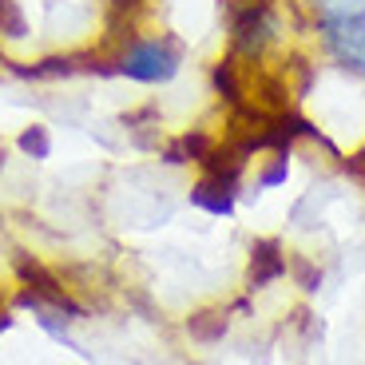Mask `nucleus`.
Returning a JSON list of instances; mask_svg holds the SVG:
<instances>
[{"label": "nucleus", "instance_id": "f257e3e1", "mask_svg": "<svg viewBox=\"0 0 365 365\" xmlns=\"http://www.w3.org/2000/svg\"><path fill=\"white\" fill-rule=\"evenodd\" d=\"M108 68L115 80L135 88H171L187 68V48L171 32H135L128 28L108 52Z\"/></svg>", "mask_w": 365, "mask_h": 365}, {"label": "nucleus", "instance_id": "f03ea898", "mask_svg": "<svg viewBox=\"0 0 365 365\" xmlns=\"http://www.w3.org/2000/svg\"><path fill=\"white\" fill-rule=\"evenodd\" d=\"M318 44L329 64L365 80V4L361 0H326L318 9Z\"/></svg>", "mask_w": 365, "mask_h": 365}, {"label": "nucleus", "instance_id": "7ed1b4c3", "mask_svg": "<svg viewBox=\"0 0 365 365\" xmlns=\"http://www.w3.org/2000/svg\"><path fill=\"white\" fill-rule=\"evenodd\" d=\"M282 36V16L274 9V0H230L227 40L230 56L242 64H258Z\"/></svg>", "mask_w": 365, "mask_h": 365}, {"label": "nucleus", "instance_id": "20e7f679", "mask_svg": "<svg viewBox=\"0 0 365 365\" xmlns=\"http://www.w3.org/2000/svg\"><path fill=\"white\" fill-rule=\"evenodd\" d=\"M238 199H242V182L227 179V175H207V171H199V179L187 191V202L202 215H210V219H230Z\"/></svg>", "mask_w": 365, "mask_h": 365}, {"label": "nucleus", "instance_id": "39448f33", "mask_svg": "<svg viewBox=\"0 0 365 365\" xmlns=\"http://www.w3.org/2000/svg\"><path fill=\"white\" fill-rule=\"evenodd\" d=\"M286 266H290V250L282 247V238H255L250 242V262H247V290L255 294L282 282Z\"/></svg>", "mask_w": 365, "mask_h": 365}, {"label": "nucleus", "instance_id": "423d86ee", "mask_svg": "<svg viewBox=\"0 0 365 365\" xmlns=\"http://www.w3.org/2000/svg\"><path fill=\"white\" fill-rule=\"evenodd\" d=\"M215 143H219V135H210V131H202V128L179 131V135H171L163 147H159V163H167V167H199L202 159L210 155Z\"/></svg>", "mask_w": 365, "mask_h": 365}, {"label": "nucleus", "instance_id": "0eeeda50", "mask_svg": "<svg viewBox=\"0 0 365 365\" xmlns=\"http://www.w3.org/2000/svg\"><path fill=\"white\" fill-rule=\"evenodd\" d=\"M210 91L219 96L222 103H227L230 111L242 108L247 103V83H242V60H235V56H222V60H215L210 64Z\"/></svg>", "mask_w": 365, "mask_h": 365}, {"label": "nucleus", "instance_id": "6e6552de", "mask_svg": "<svg viewBox=\"0 0 365 365\" xmlns=\"http://www.w3.org/2000/svg\"><path fill=\"white\" fill-rule=\"evenodd\" d=\"M227 329H230V310L227 306H207V310H195L191 318H187V334H191V341H199V346L222 341Z\"/></svg>", "mask_w": 365, "mask_h": 365}, {"label": "nucleus", "instance_id": "1a4fd4ad", "mask_svg": "<svg viewBox=\"0 0 365 365\" xmlns=\"http://www.w3.org/2000/svg\"><path fill=\"white\" fill-rule=\"evenodd\" d=\"M290 167H294V151H266V159H258V171H255V195L286 187Z\"/></svg>", "mask_w": 365, "mask_h": 365}, {"label": "nucleus", "instance_id": "9d476101", "mask_svg": "<svg viewBox=\"0 0 365 365\" xmlns=\"http://www.w3.org/2000/svg\"><path fill=\"white\" fill-rule=\"evenodd\" d=\"M52 147H56V139H52V128L48 123H24V128L16 131V151L24 159H32V163H44V159H52Z\"/></svg>", "mask_w": 365, "mask_h": 365}, {"label": "nucleus", "instance_id": "9b49d317", "mask_svg": "<svg viewBox=\"0 0 365 365\" xmlns=\"http://www.w3.org/2000/svg\"><path fill=\"white\" fill-rule=\"evenodd\" d=\"M286 274H294V282H298L306 294L322 290V270H318V262H310V258L290 255V266H286Z\"/></svg>", "mask_w": 365, "mask_h": 365}, {"label": "nucleus", "instance_id": "f8f14e48", "mask_svg": "<svg viewBox=\"0 0 365 365\" xmlns=\"http://www.w3.org/2000/svg\"><path fill=\"white\" fill-rule=\"evenodd\" d=\"M151 4H159V0H108L111 16H119L123 24H131V20H135L143 9H151Z\"/></svg>", "mask_w": 365, "mask_h": 365}, {"label": "nucleus", "instance_id": "ddd939ff", "mask_svg": "<svg viewBox=\"0 0 365 365\" xmlns=\"http://www.w3.org/2000/svg\"><path fill=\"white\" fill-rule=\"evenodd\" d=\"M4 163H9V155H4V147H0V171H4Z\"/></svg>", "mask_w": 365, "mask_h": 365}, {"label": "nucleus", "instance_id": "4468645a", "mask_svg": "<svg viewBox=\"0 0 365 365\" xmlns=\"http://www.w3.org/2000/svg\"><path fill=\"white\" fill-rule=\"evenodd\" d=\"M0 4H4V0H0Z\"/></svg>", "mask_w": 365, "mask_h": 365}]
</instances>
